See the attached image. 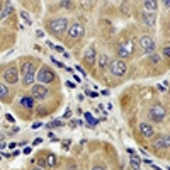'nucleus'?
<instances>
[{
	"label": "nucleus",
	"mask_w": 170,
	"mask_h": 170,
	"mask_svg": "<svg viewBox=\"0 0 170 170\" xmlns=\"http://www.w3.org/2000/svg\"><path fill=\"white\" fill-rule=\"evenodd\" d=\"M36 78V68H34V63L32 61H26L22 65V84L24 85H32Z\"/></svg>",
	"instance_id": "f257e3e1"
},
{
	"label": "nucleus",
	"mask_w": 170,
	"mask_h": 170,
	"mask_svg": "<svg viewBox=\"0 0 170 170\" xmlns=\"http://www.w3.org/2000/svg\"><path fill=\"white\" fill-rule=\"evenodd\" d=\"M48 27H49V31H51L56 38H61V36H63V32L67 31V27H68V21L63 19V17H61V19H55V21H51V22H49Z\"/></svg>",
	"instance_id": "f03ea898"
},
{
	"label": "nucleus",
	"mask_w": 170,
	"mask_h": 170,
	"mask_svg": "<svg viewBox=\"0 0 170 170\" xmlns=\"http://www.w3.org/2000/svg\"><path fill=\"white\" fill-rule=\"evenodd\" d=\"M150 117L153 119L155 122H162L165 117H167V111H165V107L162 106L160 102L153 104V106L150 107Z\"/></svg>",
	"instance_id": "7ed1b4c3"
},
{
	"label": "nucleus",
	"mask_w": 170,
	"mask_h": 170,
	"mask_svg": "<svg viewBox=\"0 0 170 170\" xmlns=\"http://www.w3.org/2000/svg\"><path fill=\"white\" fill-rule=\"evenodd\" d=\"M36 78H38L39 84H43V85H44V84H51V82L55 80V73H53L48 67H41V70L38 71Z\"/></svg>",
	"instance_id": "20e7f679"
},
{
	"label": "nucleus",
	"mask_w": 170,
	"mask_h": 170,
	"mask_svg": "<svg viewBox=\"0 0 170 170\" xmlns=\"http://www.w3.org/2000/svg\"><path fill=\"white\" fill-rule=\"evenodd\" d=\"M46 95H48V89L43 84H36L31 87V97L34 100H43L46 99Z\"/></svg>",
	"instance_id": "39448f33"
},
{
	"label": "nucleus",
	"mask_w": 170,
	"mask_h": 170,
	"mask_svg": "<svg viewBox=\"0 0 170 170\" xmlns=\"http://www.w3.org/2000/svg\"><path fill=\"white\" fill-rule=\"evenodd\" d=\"M111 73L116 75V77H122V75L126 73V61L122 60H114L113 63H111Z\"/></svg>",
	"instance_id": "423d86ee"
},
{
	"label": "nucleus",
	"mask_w": 170,
	"mask_h": 170,
	"mask_svg": "<svg viewBox=\"0 0 170 170\" xmlns=\"http://www.w3.org/2000/svg\"><path fill=\"white\" fill-rule=\"evenodd\" d=\"M3 78H5V82H9V84H16V82L19 80V70H17L16 67L7 68L5 73H3Z\"/></svg>",
	"instance_id": "0eeeda50"
},
{
	"label": "nucleus",
	"mask_w": 170,
	"mask_h": 170,
	"mask_svg": "<svg viewBox=\"0 0 170 170\" xmlns=\"http://www.w3.org/2000/svg\"><path fill=\"white\" fill-rule=\"evenodd\" d=\"M133 55V44L131 43H128V44H121L117 48V56L119 60H124V58H129Z\"/></svg>",
	"instance_id": "6e6552de"
},
{
	"label": "nucleus",
	"mask_w": 170,
	"mask_h": 170,
	"mask_svg": "<svg viewBox=\"0 0 170 170\" xmlns=\"http://www.w3.org/2000/svg\"><path fill=\"white\" fill-rule=\"evenodd\" d=\"M84 32H85V29H84L82 24H73V26H70V29H68V34H70L71 39L82 38V36H84Z\"/></svg>",
	"instance_id": "1a4fd4ad"
},
{
	"label": "nucleus",
	"mask_w": 170,
	"mask_h": 170,
	"mask_svg": "<svg viewBox=\"0 0 170 170\" xmlns=\"http://www.w3.org/2000/svg\"><path fill=\"white\" fill-rule=\"evenodd\" d=\"M170 140H168V135H163V136H158V138H155L153 141V146L157 148V150H167L170 146Z\"/></svg>",
	"instance_id": "9d476101"
},
{
	"label": "nucleus",
	"mask_w": 170,
	"mask_h": 170,
	"mask_svg": "<svg viewBox=\"0 0 170 170\" xmlns=\"http://www.w3.org/2000/svg\"><path fill=\"white\" fill-rule=\"evenodd\" d=\"M141 48L145 49V53H153L155 51V41L150 36H143L141 38Z\"/></svg>",
	"instance_id": "9b49d317"
},
{
	"label": "nucleus",
	"mask_w": 170,
	"mask_h": 170,
	"mask_svg": "<svg viewBox=\"0 0 170 170\" xmlns=\"http://www.w3.org/2000/svg\"><path fill=\"white\" fill-rule=\"evenodd\" d=\"M140 133H141V135L145 136V138H151V136H153V128H151L150 124H146V122H140Z\"/></svg>",
	"instance_id": "f8f14e48"
},
{
	"label": "nucleus",
	"mask_w": 170,
	"mask_h": 170,
	"mask_svg": "<svg viewBox=\"0 0 170 170\" xmlns=\"http://www.w3.org/2000/svg\"><path fill=\"white\" fill-rule=\"evenodd\" d=\"M12 12H14V7L10 5V2H7L5 5L2 7V10H0V21H3L7 16H10Z\"/></svg>",
	"instance_id": "ddd939ff"
},
{
	"label": "nucleus",
	"mask_w": 170,
	"mask_h": 170,
	"mask_svg": "<svg viewBox=\"0 0 170 170\" xmlns=\"http://www.w3.org/2000/svg\"><path fill=\"white\" fill-rule=\"evenodd\" d=\"M84 58H85V61H87L89 65H92L94 61H95V49H94V48H87Z\"/></svg>",
	"instance_id": "4468645a"
},
{
	"label": "nucleus",
	"mask_w": 170,
	"mask_h": 170,
	"mask_svg": "<svg viewBox=\"0 0 170 170\" xmlns=\"http://www.w3.org/2000/svg\"><path fill=\"white\" fill-rule=\"evenodd\" d=\"M129 155H133V157H129V162H131L133 170H140V167H141V162H140V158L135 155V151H131Z\"/></svg>",
	"instance_id": "2eb2a0df"
},
{
	"label": "nucleus",
	"mask_w": 170,
	"mask_h": 170,
	"mask_svg": "<svg viewBox=\"0 0 170 170\" xmlns=\"http://www.w3.org/2000/svg\"><path fill=\"white\" fill-rule=\"evenodd\" d=\"M21 104H22L24 107H27V109H32V107H34V99H32L31 95H24L22 99H21Z\"/></svg>",
	"instance_id": "dca6fc26"
},
{
	"label": "nucleus",
	"mask_w": 170,
	"mask_h": 170,
	"mask_svg": "<svg viewBox=\"0 0 170 170\" xmlns=\"http://www.w3.org/2000/svg\"><path fill=\"white\" fill-rule=\"evenodd\" d=\"M143 5H145V9H146V14H148V12H151V14H153L155 10H157L158 3L155 2V0H146V2L143 3Z\"/></svg>",
	"instance_id": "f3484780"
},
{
	"label": "nucleus",
	"mask_w": 170,
	"mask_h": 170,
	"mask_svg": "<svg viewBox=\"0 0 170 170\" xmlns=\"http://www.w3.org/2000/svg\"><path fill=\"white\" fill-rule=\"evenodd\" d=\"M143 21L148 26H155V14H143Z\"/></svg>",
	"instance_id": "a211bd4d"
},
{
	"label": "nucleus",
	"mask_w": 170,
	"mask_h": 170,
	"mask_svg": "<svg viewBox=\"0 0 170 170\" xmlns=\"http://www.w3.org/2000/svg\"><path fill=\"white\" fill-rule=\"evenodd\" d=\"M55 165H56V155L53 153L46 155V167H55Z\"/></svg>",
	"instance_id": "6ab92c4d"
},
{
	"label": "nucleus",
	"mask_w": 170,
	"mask_h": 170,
	"mask_svg": "<svg viewBox=\"0 0 170 170\" xmlns=\"http://www.w3.org/2000/svg\"><path fill=\"white\" fill-rule=\"evenodd\" d=\"M84 116H85V119H87V122H89V126H90V128H94V126H97V122H99V121H97V119L94 117V116L90 114V113H85Z\"/></svg>",
	"instance_id": "aec40b11"
},
{
	"label": "nucleus",
	"mask_w": 170,
	"mask_h": 170,
	"mask_svg": "<svg viewBox=\"0 0 170 170\" xmlns=\"http://www.w3.org/2000/svg\"><path fill=\"white\" fill-rule=\"evenodd\" d=\"M107 63H109V58H107L106 55H100V56H99V65H100V68H106Z\"/></svg>",
	"instance_id": "412c9836"
},
{
	"label": "nucleus",
	"mask_w": 170,
	"mask_h": 170,
	"mask_svg": "<svg viewBox=\"0 0 170 170\" xmlns=\"http://www.w3.org/2000/svg\"><path fill=\"white\" fill-rule=\"evenodd\" d=\"M7 95H9V89H7V85L0 84V99H5Z\"/></svg>",
	"instance_id": "4be33fe9"
},
{
	"label": "nucleus",
	"mask_w": 170,
	"mask_h": 170,
	"mask_svg": "<svg viewBox=\"0 0 170 170\" xmlns=\"http://www.w3.org/2000/svg\"><path fill=\"white\" fill-rule=\"evenodd\" d=\"M21 17H22V19H24V22H26L27 26H29V24L32 22V21H31V17H29V14H27V12H21Z\"/></svg>",
	"instance_id": "5701e85b"
},
{
	"label": "nucleus",
	"mask_w": 170,
	"mask_h": 170,
	"mask_svg": "<svg viewBox=\"0 0 170 170\" xmlns=\"http://www.w3.org/2000/svg\"><path fill=\"white\" fill-rule=\"evenodd\" d=\"M55 126H63V122H61V121H51L48 124V128H55Z\"/></svg>",
	"instance_id": "b1692460"
},
{
	"label": "nucleus",
	"mask_w": 170,
	"mask_h": 170,
	"mask_svg": "<svg viewBox=\"0 0 170 170\" xmlns=\"http://www.w3.org/2000/svg\"><path fill=\"white\" fill-rule=\"evenodd\" d=\"M51 61H53V63H55V65H56V67H60V68H65V65H63V63H61V61H58V60H56V58H55V56H51Z\"/></svg>",
	"instance_id": "393cba45"
},
{
	"label": "nucleus",
	"mask_w": 170,
	"mask_h": 170,
	"mask_svg": "<svg viewBox=\"0 0 170 170\" xmlns=\"http://www.w3.org/2000/svg\"><path fill=\"white\" fill-rule=\"evenodd\" d=\"M150 61H151V63H153V65H157L158 61H160V56H157V55H151V58H150Z\"/></svg>",
	"instance_id": "a878e982"
},
{
	"label": "nucleus",
	"mask_w": 170,
	"mask_h": 170,
	"mask_svg": "<svg viewBox=\"0 0 170 170\" xmlns=\"http://www.w3.org/2000/svg\"><path fill=\"white\" fill-rule=\"evenodd\" d=\"M63 117H65V119H70V117H71V111L67 109V111H65V114H63Z\"/></svg>",
	"instance_id": "bb28decb"
},
{
	"label": "nucleus",
	"mask_w": 170,
	"mask_h": 170,
	"mask_svg": "<svg viewBox=\"0 0 170 170\" xmlns=\"http://www.w3.org/2000/svg\"><path fill=\"white\" fill-rule=\"evenodd\" d=\"M163 56H165V58L170 56V48H168V46H167V48H163Z\"/></svg>",
	"instance_id": "cd10ccee"
},
{
	"label": "nucleus",
	"mask_w": 170,
	"mask_h": 170,
	"mask_svg": "<svg viewBox=\"0 0 170 170\" xmlns=\"http://www.w3.org/2000/svg\"><path fill=\"white\" fill-rule=\"evenodd\" d=\"M87 95H89V97H94V99H95V97H97V92H92V90H87Z\"/></svg>",
	"instance_id": "c85d7f7f"
},
{
	"label": "nucleus",
	"mask_w": 170,
	"mask_h": 170,
	"mask_svg": "<svg viewBox=\"0 0 170 170\" xmlns=\"http://www.w3.org/2000/svg\"><path fill=\"white\" fill-rule=\"evenodd\" d=\"M67 87H68V89H75V82H70V80H67Z\"/></svg>",
	"instance_id": "c756f323"
},
{
	"label": "nucleus",
	"mask_w": 170,
	"mask_h": 170,
	"mask_svg": "<svg viewBox=\"0 0 170 170\" xmlns=\"http://www.w3.org/2000/svg\"><path fill=\"white\" fill-rule=\"evenodd\" d=\"M61 5H63L65 9H70V7H71V2H61Z\"/></svg>",
	"instance_id": "7c9ffc66"
},
{
	"label": "nucleus",
	"mask_w": 170,
	"mask_h": 170,
	"mask_svg": "<svg viewBox=\"0 0 170 170\" xmlns=\"http://www.w3.org/2000/svg\"><path fill=\"white\" fill-rule=\"evenodd\" d=\"M41 143H43V140H41V138H36L32 145H34V146H38V145H41Z\"/></svg>",
	"instance_id": "2f4dec72"
},
{
	"label": "nucleus",
	"mask_w": 170,
	"mask_h": 170,
	"mask_svg": "<svg viewBox=\"0 0 170 170\" xmlns=\"http://www.w3.org/2000/svg\"><path fill=\"white\" fill-rule=\"evenodd\" d=\"M36 36H38V38H43V36H44V32H43L41 29H38V31H36Z\"/></svg>",
	"instance_id": "473e14b6"
},
{
	"label": "nucleus",
	"mask_w": 170,
	"mask_h": 170,
	"mask_svg": "<svg viewBox=\"0 0 170 170\" xmlns=\"http://www.w3.org/2000/svg\"><path fill=\"white\" fill-rule=\"evenodd\" d=\"M70 140H65V141H63V148H68V146H70Z\"/></svg>",
	"instance_id": "72a5a7b5"
},
{
	"label": "nucleus",
	"mask_w": 170,
	"mask_h": 170,
	"mask_svg": "<svg viewBox=\"0 0 170 170\" xmlns=\"http://www.w3.org/2000/svg\"><path fill=\"white\" fill-rule=\"evenodd\" d=\"M31 151H32V148H31V146H26V148H24V153H26V155H29Z\"/></svg>",
	"instance_id": "f704fd0d"
},
{
	"label": "nucleus",
	"mask_w": 170,
	"mask_h": 170,
	"mask_svg": "<svg viewBox=\"0 0 170 170\" xmlns=\"http://www.w3.org/2000/svg\"><path fill=\"white\" fill-rule=\"evenodd\" d=\"M55 49H56L58 53H63V51H65V49H63V46H55Z\"/></svg>",
	"instance_id": "c9c22d12"
},
{
	"label": "nucleus",
	"mask_w": 170,
	"mask_h": 170,
	"mask_svg": "<svg viewBox=\"0 0 170 170\" xmlns=\"http://www.w3.org/2000/svg\"><path fill=\"white\" fill-rule=\"evenodd\" d=\"M75 70H77V71H80L82 75H85V71H84V68H82V67H75Z\"/></svg>",
	"instance_id": "e433bc0d"
},
{
	"label": "nucleus",
	"mask_w": 170,
	"mask_h": 170,
	"mask_svg": "<svg viewBox=\"0 0 170 170\" xmlns=\"http://www.w3.org/2000/svg\"><path fill=\"white\" fill-rule=\"evenodd\" d=\"M38 128H41V122H34L32 124V129H38Z\"/></svg>",
	"instance_id": "4c0bfd02"
},
{
	"label": "nucleus",
	"mask_w": 170,
	"mask_h": 170,
	"mask_svg": "<svg viewBox=\"0 0 170 170\" xmlns=\"http://www.w3.org/2000/svg\"><path fill=\"white\" fill-rule=\"evenodd\" d=\"M157 89L160 90V92H165V90H167V89H163V87H162V85H157Z\"/></svg>",
	"instance_id": "58836bf2"
},
{
	"label": "nucleus",
	"mask_w": 170,
	"mask_h": 170,
	"mask_svg": "<svg viewBox=\"0 0 170 170\" xmlns=\"http://www.w3.org/2000/svg\"><path fill=\"white\" fill-rule=\"evenodd\" d=\"M16 146H17V143H9V148H12V150H14Z\"/></svg>",
	"instance_id": "ea45409f"
},
{
	"label": "nucleus",
	"mask_w": 170,
	"mask_h": 170,
	"mask_svg": "<svg viewBox=\"0 0 170 170\" xmlns=\"http://www.w3.org/2000/svg\"><path fill=\"white\" fill-rule=\"evenodd\" d=\"M92 170H107V168H104V167H94Z\"/></svg>",
	"instance_id": "a19ab883"
},
{
	"label": "nucleus",
	"mask_w": 170,
	"mask_h": 170,
	"mask_svg": "<svg viewBox=\"0 0 170 170\" xmlns=\"http://www.w3.org/2000/svg\"><path fill=\"white\" fill-rule=\"evenodd\" d=\"M5 148V143H0V150H3Z\"/></svg>",
	"instance_id": "79ce46f5"
},
{
	"label": "nucleus",
	"mask_w": 170,
	"mask_h": 170,
	"mask_svg": "<svg viewBox=\"0 0 170 170\" xmlns=\"http://www.w3.org/2000/svg\"><path fill=\"white\" fill-rule=\"evenodd\" d=\"M32 170H43L41 167H34V168H32Z\"/></svg>",
	"instance_id": "37998d69"
},
{
	"label": "nucleus",
	"mask_w": 170,
	"mask_h": 170,
	"mask_svg": "<svg viewBox=\"0 0 170 170\" xmlns=\"http://www.w3.org/2000/svg\"><path fill=\"white\" fill-rule=\"evenodd\" d=\"M153 168H155V170H162V168H160V167H153Z\"/></svg>",
	"instance_id": "c03bdc74"
}]
</instances>
